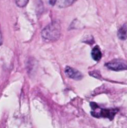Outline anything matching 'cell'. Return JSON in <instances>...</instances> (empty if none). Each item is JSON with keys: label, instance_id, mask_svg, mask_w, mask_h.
I'll list each match as a JSON object with an SVG mask.
<instances>
[{"label": "cell", "instance_id": "1", "mask_svg": "<svg viewBox=\"0 0 127 128\" xmlns=\"http://www.w3.org/2000/svg\"><path fill=\"white\" fill-rule=\"evenodd\" d=\"M61 27L58 22H52L47 25L41 32L42 38L47 42H55L60 38Z\"/></svg>", "mask_w": 127, "mask_h": 128}, {"label": "cell", "instance_id": "2", "mask_svg": "<svg viewBox=\"0 0 127 128\" xmlns=\"http://www.w3.org/2000/svg\"><path fill=\"white\" fill-rule=\"evenodd\" d=\"M91 105V114L96 118H108L109 120H113L114 116L117 114L118 109H103L96 103H90Z\"/></svg>", "mask_w": 127, "mask_h": 128}, {"label": "cell", "instance_id": "3", "mask_svg": "<svg viewBox=\"0 0 127 128\" xmlns=\"http://www.w3.org/2000/svg\"><path fill=\"white\" fill-rule=\"evenodd\" d=\"M106 67L113 71H122V70H127V63L123 60L116 59L106 63Z\"/></svg>", "mask_w": 127, "mask_h": 128}, {"label": "cell", "instance_id": "4", "mask_svg": "<svg viewBox=\"0 0 127 128\" xmlns=\"http://www.w3.org/2000/svg\"><path fill=\"white\" fill-rule=\"evenodd\" d=\"M65 74H66L69 78L74 79V80H80V79L83 78V75H82L78 70H76V69H74V68H72V67H69V66H67V67L65 68Z\"/></svg>", "mask_w": 127, "mask_h": 128}, {"label": "cell", "instance_id": "5", "mask_svg": "<svg viewBox=\"0 0 127 128\" xmlns=\"http://www.w3.org/2000/svg\"><path fill=\"white\" fill-rule=\"evenodd\" d=\"M91 56L92 58L95 60V61H99L102 57V53H101V50L98 46H95L93 49H92V52H91Z\"/></svg>", "mask_w": 127, "mask_h": 128}, {"label": "cell", "instance_id": "6", "mask_svg": "<svg viewBox=\"0 0 127 128\" xmlns=\"http://www.w3.org/2000/svg\"><path fill=\"white\" fill-rule=\"evenodd\" d=\"M118 37L120 40H126L127 39V26L124 25L118 30Z\"/></svg>", "mask_w": 127, "mask_h": 128}, {"label": "cell", "instance_id": "7", "mask_svg": "<svg viewBox=\"0 0 127 128\" xmlns=\"http://www.w3.org/2000/svg\"><path fill=\"white\" fill-rule=\"evenodd\" d=\"M76 0H56V3L59 7L64 8V7H68L70 5H72Z\"/></svg>", "mask_w": 127, "mask_h": 128}, {"label": "cell", "instance_id": "8", "mask_svg": "<svg viewBox=\"0 0 127 128\" xmlns=\"http://www.w3.org/2000/svg\"><path fill=\"white\" fill-rule=\"evenodd\" d=\"M28 1H29V0H15L16 4H17L19 7H25V6L28 4Z\"/></svg>", "mask_w": 127, "mask_h": 128}, {"label": "cell", "instance_id": "9", "mask_svg": "<svg viewBox=\"0 0 127 128\" xmlns=\"http://www.w3.org/2000/svg\"><path fill=\"white\" fill-rule=\"evenodd\" d=\"M3 43V36H2V31H1V28H0V46L2 45Z\"/></svg>", "mask_w": 127, "mask_h": 128}, {"label": "cell", "instance_id": "10", "mask_svg": "<svg viewBox=\"0 0 127 128\" xmlns=\"http://www.w3.org/2000/svg\"><path fill=\"white\" fill-rule=\"evenodd\" d=\"M50 3L52 5H54V4H56V0H50Z\"/></svg>", "mask_w": 127, "mask_h": 128}]
</instances>
